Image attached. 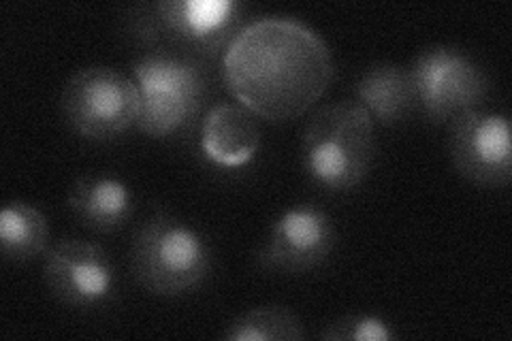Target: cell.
I'll return each instance as SVG.
<instances>
[{
	"label": "cell",
	"instance_id": "52a82bcc",
	"mask_svg": "<svg viewBox=\"0 0 512 341\" xmlns=\"http://www.w3.org/2000/svg\"><path fill=\"white\" fill-rule=\"evenodd\" d=\"M410 77L416 109L434 124H446L478 109L489 94V77L478 60L453 45H431L414 58Z\"/></svg>",
	"mask_w": 512,
	"mask_h": 341
},
{
	"label": "cell",
	"instance_id": "5b68a950",
	"mask_svg": "<svg viewBox=\"0 0 512 341\" xmlns=\"http://www.w3.org/2000/svg\"><path fill=\"white\" fill-rule=\"evenodd\" d=\"M244 5L235 0H160L135 9L137 39L152 50L216 56L242 28Z\"/></svg>",
	"mask_w": 512,
	"mask_h": 341
},
{
	"label": "cell",
	"instance_id": "30bf717a",
	"mask_svg": "<svg viewBox=\"0 0 512 341\" xmlns=\"http://www.w3.org/2000/svg\"><path fill=\"white\" fill-rule=\"evenodd\" d=\"M335 246V224L323 207L301 203L271 222L256 263L267 271L299 275L323 265Z\"/></svg>",
	"mask_w": 512,
	"mask_h": 341
},
{
	"label": "cell",
	"instance_id": "ba28073f",
	"mask_svg": "<svg viewBox=\"0 0 512 341\" xmlns=\"http://www.w3.org/2000/svg\"><path fill=\"white\" fill-rule=\"evenodd\" d=\"M45 284L73 310H99L116 295V265L99 243L62 239L45 254Z\"/></svg>",
	"mask_w": 512,
	"mask_h": 341
},
{
	"label": "cell",
	"instance_id": "9c48e42d",
	"mask_svg": "<svg viewBox=\"0 0 512 341\" xmlns=\"http://www.w3.org/2000/svg\"><path fill=\"white\" fill-rule=\"evenodd\" d=\"M451 158L461 177L483 188H504L512 177V131L502 111L472 109L451 122Z\"/></svg>",
	"mask_w": 512,
	"mask_h": 341
},
{
	"label": "cell",
	"instance_id": "5bb4252c",
	"mask_svg": "<svg viewBox=\"0 0 512 341\" xmlns=\"http://www.w3.org/2000/svg\"><path fill=\"white\" fill-rule=\"evenodd\" d=\"M50 222L43 211L26 201H11L0 211V248L5 261L22 265L47 252Z\"/></svg>",
	"mask_w": 512,
	"mask_h": 341
},
{
	"label": "cell",
	"instance_id": "8992f818",
	"mask_svg": "<svg viewBox=\"0 0 512 341\" xmlns=\"http://www.w3.org/2000/svg\"><path fill=\"white\" fill-rule=\"evenodd\" d=\"M62 116L88 141H111L137 126L141 96L133 77L92 64L75 71L60 96Z\"/></svg>",
	"mask_w": 512,
	"mask_h": 341
},
{
	"label": "cell",
	"instance_id": "3957f363",
	"mask_svg": "<svg viewBox=\"0 0 512 341\" xmlns=\"http://www.w3.org/2000/svg\"><path fill=\"white\" fill-rule=\"evenodd\" d=\"M210 241L190 222L158 211L141 224L131 246L135 282L158 297H182L212 273Z\"/></svg>",
	"mask_w": 512,
	"mask_h": 341
},
{
	"label": "cell",
	"instance_id": "7c38bea8",
	"mask_svg": "<svg viewBox=\"0 0 512 341\" xmlns=\"http://www.w3.org/2000/svg\"><path fill=\"white\" fill-rule=\"evenodd\" d=\"M71 214L96 233L118 231L135 211V192L116 175H84L71 186Z\"/></svg>",
	"mask_w": 512,
	"mask_h": 341
},
{
	"label": "cell",
	"instance_id": "9a60e30c",
	"mask_svg": "<svg viewBox=\"0 0 512 341\" xmlns=\"http://www.w3.org/2000/svg\"><path fill=\"white\" fill-rule=\"evenodd\" d=\"M227 341H301L306 337L299 316L284 305H259L235 316L227 331Z\"/></svg>",
	"mask_w": 512,
	"mask_h": 341
},
{
	"label": "cell",
	"instance_id": "6da1fadb",
	"mask_svg": "<svg viewBox=\"0 0 512 341\" xmlns=\"http://www.w3.org/2000/svg\"><path fill=\"white\" fill-rule=\"evenodd\" d=\"M335 73L327 41L295 18L267 15L239 28L222 52V81L237 105L265 122L297 120Z\"/></svg>",
	"mask_w": 512,
	"mask_h": 341
},
{
	"label": "cell",
	"instance_id": "277c9868",
	"mask_svg": "<svg viewBox=\"0 0 512 341\" xmlns=\"http://www.w3.org/2000/svg\"><path fill=\"white\" fill-rule=\"evenodd\" d=\"M141 96L137 128L152 139L180 135L197 120L207 94V75L195 56L150 50L133 62Z\"/></svg>",
	"mask_w": 512,
	"mask_h": 341
},
{
	"label": "cell",
	"instance_id": "2e32d148",
	"mask_svg": "<svg viewBox=\"0 0 512 341\" xmlns=\"http://www.w3.org/2000/svg\"><path fill=\"white\" fill-rule=\"evenodd\" d=\"M397 337L393 324L378 314L340 316L320 331L325 341H391Z\"/></svg>",
	"mask_w": 512,
	"mask_h": 341
},
{
	"label": "cell",
	"instance_id": "4fadbf2b",
	"mask_svg": "<svg viewBox=\"0 0 512 341\" xmlns=\"http://www.w3.org/2000/svg\"><path fill=\"white\" fill-rule=\"evenodd\" d=\"M355 101L370 113L374 124L397 126L416 111L410 69L395 62H376L355 81Z\"/></svg>",
	"mask_w": 512,
	"mask_h": 341
},
{
	"label": "cell",
	"instance_id": "8fae6325",
	"mask_svg": "<svg viewBox=\"0 0 512 341\" xmlns=\"http://www.w3.org/2000/svg\"><path fill=\"white\" fill-rule=\"evenodd\" d=\"M199 145L203 156L216 167H246L261 150V126L242 105L218 103L205 113Z\"/></svg>",
	"mask_w": 512,
	"mask_h": 341
},
{
	"label": "cell",
	"instance_id": "7a4b0ae2",
	"mask_svg": "<svg viewBox=\"0 0 512 341\" xmlns=\"http://www.w3.org/2000/svg\"><path fill=\"white\" fill-rule=\"evenodd\" d=\"M376 158V124L357 101L314 111L301 137V165L329 192H350L365 182Z\"/></svg>",
	"mask_w": 512,
	"mask_h": 341
}]
</instances>
